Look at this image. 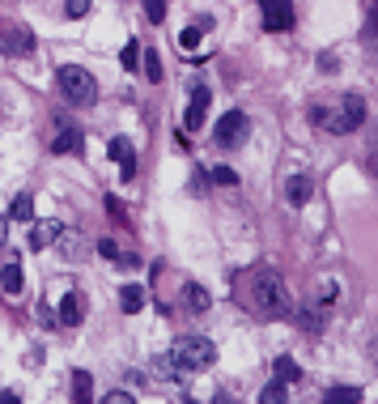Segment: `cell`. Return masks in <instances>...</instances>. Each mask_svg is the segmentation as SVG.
Returning <instances> with one entry per match:
<instances>
[{
    "label": "cell",
    "instance_id": "25",
    "mask_svg": "<svg viewBox=\"0 0 378 404\" xmlns=\"http://www.w3.org/2000/svg\"><path fill=\"white\" fill-rule=\"evenodd\" d=\"M145 17L149 21H166V0H145Z\"/></svg>",
    "mask_w": 378,
    "mask_h": 404
},
{
    "label": "cell",
    "instance_id": "34",
    "mask_svg": "<svg viewBox=\"0 0 378 404\" xmlns=\"http://www.w3.org/2000/svg\"><path fill=\"white\" fill-rule=\"evenodd\" d=\"M370 39H378V13H370V30H366Z\"/></svg>",
    "mask_w": 378,
    "mask_h": 404
},
{
    "label": "cell",
    "instance_id": "4",
    "mask_svg": "<svg viewBox=\"0 0 378 404\" xmlns=\"http://www.w3.org/2000/svg\"><path fill=\"white\" fill-rule=\"evenodd\" d=\"M366 115H370L366 98H361V94H344V98H340V115H332L327 128H332L336 137H348V132H357L361 123H366Z\"/></svg>",
    "mask_w": 378,
    "mask_h": 404
},
{
    "label": "cell",
    "instance_id": "7",
    "mask_svg": "<svg viewBox=\"0 0 378 404\" xmlns=\"http://www.w3.org/2000/svg\"><path fill=\"white\" fill-rule=\"evenodd\" d=\"M209 103H213L209 85H196L191 103H187V115H183V128H187V132H200V128H204V119H209Z\"/></svg>",
    "mask_w": 378,
    "mask_h": 404
},
{
    "label": "cell",
    "instance_id": "20",
    "mask_svg": "<svg viewBox=\"0 0 378 404\" xmlns=\"http://www.w3.org/2000/svg\"><path fill=\"white\" fill-rule=\"evenodd\" d=\"M140 72H145V77L149 81H162V60H158V52H154V47H149V52H140Z\"/></svg>",
    "mask_w": 378,
    "mask_h": 404
},
{
    "label": "cell",
    "instance_id": "33",
    "mask_svg": "<svg viewBox=\"0 0 378 404\" xmlns=\"http://www.w3.org/2000/svg\"><path fill=\"white\" fill-rule=\"evenodd\" d=\"M0 404H21V396L17 392H0Z\"/></svg>",
    "mask_w": 378,
    "mask_h": 404
},
{
    "label": "cell",
    "instance_id": "22",
    "mask_svg": "<svg viewBox=\"0 0 378 404\" xmlns=\"http://www.w3.org/2000/svg\"><path fill=\"white\" fill-rule=\"evenodd\" d=\"M154 374H158V378H179V366H174V358H170V353L154 358Z\"/></svg>",
    "mask_w": 378,
    "mask_h": 404
},
{
    "label": "cell",
    "instance_id": "18",
    "mask_svg": "<svg viewBox=\"0 0 378 404\" xmlns=\"http://www.w3.org/2000/svg\"><path fill=\"white\" fill-rule=\"evenodd\" d=\"M323 404H361V387H327Z\"/></svg>",
    "mask_w": 378,
    "mask_h": 404
},
{
    "label": "cell",
    "instance_id": "28",
    "mask_svg": "<svg viewBox=\"0 0 378 404\" xmlns=\"http://www.w3.org/2000/svg\"><path fill=\"white\" fill-rule=\"evenodd\" d=\"M200 34H204V30H183L179 34V52H191V47L200 43Z\"/></svg>",
    "mask_w": 378,
    "mask_h": 404
},
{
    "label": "cell",
    "instance_id": "12",
    "mask_svg": "<svg viewBox=\"0 0 378 404\" xmlns=\"http://www.w3.org/2000/svg\"><path fill=\"white\" fill-rule=\"evenodd\" d=\"M81 315H85V298H81V294H68V298L60 302V315H56V319H60L64 327H77Z\"/></svg>",
    "mask_w": 378,
    "mask_h": 404
},
{
    "label": "cell",
    "instance_id": "21",
    "mask_svg": "<svg viewBox=\"0 0 378 404\" xmlns=\"http://www.w3.org/2000/svg\"><path fill=\"white\" fill-rule=\"evenodd\" d=\"M30 217H34V196L21 192V196L13 200V221H30Z\"/></svg>",
    "mask_w": 378,
    "mask_h": 404
},
{
    "label": "cell",
    "instance_id": "5",
    "mask_svg": "<svg viewBox=\"0 0 378 404\" xmlns=\"http://www.w3.org/2000/svg\"><path fill=\"white\" fill-rule=\"evenodd\" d=\"M246 115L242 111H225L221 119H217V128H213V141L221 145V149H238L242 145V137H246Z\"/></svg>",
    "mask_w": 378,
    "mask_h": 404
},
{
    "label": "cell",
    "instance_id": "30",
    "mask_svg": "<svg viewBox=\"0 0 378 404\" xmlns=\"http://www.w3.org/2000/svg\"><path fill=\"white\" fill-rule=\"evenodd\" d=\"M103 404H136V400H132V396H128V392H111V396H107V400H103Z\"/></svg>",
    "mask_w": 378,
    "mask_h": 404
},
{
    "label": "cell",
    "instance_id": "19",
    "mask_svg": "<svg viewBox=\"0 0 378 404\" xmlns=\"http://www.w3.org/2000/svg\"><path fill=\"white\" fill-rule=\"evenodd\" d=\"M272 370H276V383H285V387L302 378V370H297V362H293V358H276V366H272Z\"/></svg>",
    "mask_w": 378,
    "mask_h": 404
},
{
    "label": "cell",
    "instance_id": "35",
    "mask_svg": "<svg viewBox=\"0 0 378 404\" xmlns=\"http://www.w3.org/2000/svg\"><path fill=\"white\" fill-rule=\"evenodd\" d=\"M374 174H378V154H374Z\"/></svg>",
    "mask_w": 378,
    "mask_h": 404
},
{
    "label": "cell",
    "instance_id": "15",
    "mask_svg": "<svg viewBox=\"0 0 378 404\" xmlns=\"http://www.w3.org/2000/svg\"><path fill=\"white\" fill-rule=\"evenodd\" d=\"M5 47H9V52H17V56H30V52H34V34H30L26 26H13V30L5 34Z\"/></svg>",
    "mask_w": 378,
    "mask_h": 404
},
{
    "label": "cell",
    "instance_id": "14",
    "mask_svg": "<svg viewBox=\"0 0 378 404\" xmlns=\"http://www.w3.org/2000/svg\"><path fill=\"white\" fill-rule=\"evenodd\" d=\"M60 234H64V225H60V221H39V225H34V234H30V247L43 251V247H52Z\"/></svg>",
    "mask_w": 378,
    "mask_h": 404
},
{
    "label": "cell",
    "instance_id": "31",
    "mask_svg": "<svg viewBox=\"0 0 378 404\" xmlns=\"http://www.w3.org/2000/svg\"><path fill=\"white\" fill-rule=\"evenodd\" d=\"M297 319H302V327H319V311H302Z\"/></svg>",
    "mask_w": 378,
    "mask_h": 404
},
{
    "label": "cell",
    "instance_id": "36",
    "mask_svg": "<svg viewBox=\"0 0 378 404\" xmlns=\"http://www.w3.org/2000/svg\"><path fill=\"white\" fill-rule=\"evenodd\" d=\"M374 353H378V332H374Z\"/></svg>",
    "mask_w": 378,
    "mask_h": 404
},
{
    "label": "cell",
    "instance_id": "6",
    "mask_svg": "<svg viewBox=\"0 0 378 404\" xmlns=\"http://www.w3.org/2000/svg\"><path fill=\"white\" fill-rule=\"evenodd\" d=\"M260 9H264V30L281 34V30L293 26V5L289 0H260Z\"/></svg>",
    "mask_w": 378,
    "mask_h": 404
},
{
    "label": "cell",
    "instance_id": "8",
    "mask_svg": "<svg viewBox=\"0 0 378 404\" xmlns=\"http://www.w3.org/2000/svg\"><path fill=\"white\" fill-rule=\"evenodd\" d=\"M21 285H26V276H21V260H17V251H13V256L0 260V290H5L9 298H17Z\"/></svg>",
    "mask_w": 378,
    "mask_h": 404
},
{
    "label": "cell",
    "instance_id": "9",
    "mask_svg": "<svg viewBox=\"0 0 378 404\" xmlns=\"http://www.w3.org/2000/svg\"><path fill=\"white\" fill-rule=\"evenodd\" d=\"M107 154L119 162V170H123V179H132L136 174V149H132V141L128 137H111V145H107Z\"/></svg>",
    "mask_w": 378,
    "mask_h": 404
},
{
    "label": "cell",
    "instance_id": "17",
    "mask_svg": "<svg viewBox=\"0 0 378 404\" xmlns=\"http://www.w3.org/2000/svg\"><path fill=\"white\" fill-rule=\"evenodd\" d=\"M145 298H149L145 285H123V290H119V307L128 311V315H136V311L145 307Z\"/></svg>",
    "mask_w": 378,
    "mask_h": 404
},
{
    "label": "cell",
    "instance_id": "13",
    "mask_svg": "<svg viewBox=\"0 0 378 404\" xmlns=\"http://www.w3.org/2000/svg\"><path fill=\"white\" fill-rule=\"evenodd\" d=\"M81 128H72V123H64V128H60V137L52 141V154H77V149H81Z\"/></svg>",
    "mask_w": 378,
    "mask_h": 404
},
{
    "label": "cell",
    "instance_id": "10",
    "mask_svg": "<svg viewBox=\"0 0 378 404\" xmlns=\"http://www.w3.org/2000/svg\"><path fill=\"white\" fill-rule=\"evenodd\" d=\"M179 302H183V307H187L191 315H204V311H209V302H213V294H209L204 285H200V281H187V285H183V294H179Z\"/></svg>",
    "mask_w": 378,
    "mask_h": 404
},
{
    "label": "cell",
    "instance_id": "29",
    "mask_svg": "<svg viewBox=\"0 0 378 404\" xmlns=\"http://www.w3.org/2000/svg\"><path fill=\"white\" fill-rule=\"evenodd\" d=\"M64 13H68V17H85V13H90V0H68Z\"/></svg>",
    "mask_w": 378,
    "mask_h": 404
},
{
    "label": "cell",
    "instance_id": "2",
    "mask_svg": "<svg viewBox=\"0 0 378 404\" xmlns=\"http://www.w3.org/2000/svg\"><path fill=\"white\" fill-rule=\"evenodd\" d=\"M56 85L64 94V103H72V107H94L98 103V81H94V72H85L81 64H60Z\"/></svg>",
    "mask_w": 378,
    "mask_h": 404
},
{
    "label": "cell",
    "instance_id": "23",
    "mask_svg": "<svg viewBox=\"0 0 378 404\" xmlns=\"http://www.w3.org/2000/svg\"><path fill=\"white\" fill-rule=\"evenodd\" d=\"M289 396H285V383H268L264 392H260V404H285Z\"/></svg>",
    "mask_w": 378,
    "mask_h": 404
},
{
    "label": "cell",
    "instance_id": "27",
    "mask_svg": "<svg viewBox=\"0 0 378 404\" xmlns=\"http://www.w3.org/2000/svg\"><path fill=\"white\" fill-rule=\"evenodd\" d=\"M98 256H103V260H119V247H115V239H98Z\"/></svg>",
    "mask_w": 378,
    "mask_h": 404
},
{
    "label": "cell",
    "instance_id": "16",
    "mask_svg": "<svg viewBox=\"0 0 378 404\" xmlns=\"http://www.w3.org/2000/svg\"><path fill=\"white\" fill-rule=\"evenodd\" d=\"M72 400H77V404H94V378H90V370H72Z\"/></svg>",
    "mask_w": 378,
    "mask_h": 404
},
{
    "label": "cell",
    "instance_id": "3",
    "mask_svg": "<svg viewBox=\"0 0 378 404\" xmlns=\"http://www.w3.org/2000/svg\"><path fill=\"white\" fill-rule=\"evenodd\" d=\"M170 358L179 370H209L217 362V345L209 336H179L170 349Z\"/></svg>",
    "mask_w": 378,
    "mask_h": 404
},
{
    "label": "cell",
    "instance_id": "11",
    "mask_svg": "<svg viewBox=\"0 0 378 404\" xmlns=\"http://www.w3.org/2000/svg\"><path fill=\"white\" fill-rule=\"evenodd\" d=\"M311 192H315V183L306 179V174H289V179H285V200H289L293 209H302V205H306V200H311Z\"/></svg>",
    "mask_w": 378,
    "mask_h": 404
},
{
    "label": "cell",
    "instance_id": "32",
    "mask_svg": "<svg viewBox=\"0 0 378 404\" xmlns=\"http://www.w3.org/2000/svg\"><path fill=\"white\" fill-rule=\"evenodd\" d=\"M107 213H111L115 221H123V209H119V200H115V196H107Z\"/></svg>",
    "mask_w": 378,
    "mask_h": 404
},
{
    "label": "cell",
    "instance_id": "1",
    "mask_svg": "<svg viewBox=\"0 0 378 404\" xmlns=\"http://www.w3.org/2000/svg\"><path fill=\"white\" fill-rule=\"evenodd\" d=\"M246 311H255L260 319H289L297 311L285 276L276 268H255L251 272V281H246Z\"/></svg>",
    "mask_w": 378,
    "mask_h": 404
},
{
    "label": "cell",
    "instance_id": "26",
    "mask_svg": "<svg viewBox=\"0 0 378 404\" xmlns=\"http://www.w3.org/2000/svg\"><path fill=\"white\" fill-rule=\"evenodd\" d=\"M213 183H225V188H234L238 183V174L230 166H213Z\"/></svg>",
    "mask_w": 378,
    "mask_h": 404
},
{
    "label": "cell",
    "instance_id": "24",
    "mask_svg": "<svg viewBox=\"0 0 378 404\" xmlns=\"http://www.w3.org/2000/svg\"><path fill=\"white\" fill-rule=\"evenodd\" d=\"M119 60H123V68H140V43H123Z\"/></svg>",
    "mask_w": 378,
    "mask_h": 404
}]
</instances>
